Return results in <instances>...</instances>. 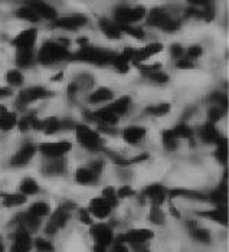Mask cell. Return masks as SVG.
<instances>
[{"label":"cell","mask_w":229,"mask_h":252,"mask_svg":"<svg viewBox=\"0 0 229 252\" xmlns=\"http://www.w3.org/2000/svg\"><path fill=\"white\" fill-rule=\"evenodd\" d=\"M28 212L32 214L33 216H38V218H45V216L51 214V206L46 202H36V203L31 205Z\"/></svg>","instance_id":"obj_41"},{"label":"cell","mask_w":229,"mask_h":252,"mask_svg":"<svg viewBox=\"0 0 229 252\" xmlns=\"http://www.w3.org/2000/svg\"><path fill=\"white\" fill-rule=\"evenodd\" d=\"M90 235L94 241V252H107V248L114 241L113 229L105 223H93L90 225Z\"/></svg>","instance_id":"obj_4"},{"label":"cell","mask_w":229,"mask_h":252,"mask_svg":"<svg viewBox=\"0 0 229 252\" xmlns=\"http://www.w3.org/2000/svg\"><path fill=\"white\" fill-rule=\"evenodd\" d=\"M65 170H66V160H65V157L46 158L45 163H43V175L59 176L64 175Z\"/></svg>","instance_id":"obj_20"},{"label":"cell","mask_w":229,"mask_h":252,"mask_svg":"<svg viewBox=\"0 0 229 252\" xmlns=\"http://www.w3.org/2000/svg\"><path fill=\"white\" fill-rule=\"evenodd\" d=\"M79 220L84 225H93V216L88 212V209H79Z\"/></svg>","instance_id":"obj_54"},{"label":"cell","mask_w":229,"mask_h":252,"mask_svg":"<svg viewBox=\"0 0 229 252\" xmlns=\"http://www.w3.org/2000/svg\"><path fill=\"white\" fill-rule=\"evenodd\" d=\"M170 54L174 59H180L185 57V48L180 43H173L170 46Z\"/></svg>","instance_id":"obj_53"},{"label":"cell","mask_w":229,"mask_h":252,"mask_svg":"<svg viewBox=\"0 0 229 252\" xmlns=\"http://www.w3.org/2000/svg\"><path fill=\"white\" fill-rule=\"evenodd\" d=\"M15 15H16L18 19L25 20V22H31V23H36V22L40 20V18L36 15V12L32 7L26 6V4H22L20 7H18Z\"/></svg>","instance_id":"obj_35"},{"label":"cell","mask_w":229,"mask_h":252,"mask_svg":"<svg viewBox=\"0 0 229 252\" xmlns=\"http://www.w3.org/2000/svg\"><path fill=\"white\" fill-rule=\"evenodd\" d=\"M146 77L149 78V79H152L153 82H156V84H166L169 81V75L164 74V72H162L160 69L159 71H154V72H150Z\"/></svg>","instance_id":"obj_51"},{"label":"cell","mask_w":229,"mask_h":252,"mask_svg":"<svg viewBox=\"0 0 229 252\" xmlns=\"http://www.w3.org/2000/svg\"><path fill=\"white\" fill-rule=\"evenodd\" d=\"M114 98V93L107 88V87H99L98 90H96L91 95H90V102L91 104H101V102H108L110 99Z\"/></svg>","instance_id":"obj_34"},{"label":"cell","mask_w":229,"mask_h":252,"mask_svg":"<svg viewBox=\"0 0 229 252\" xmlns=\"http://www.w3.org/2000/svg\"><path fill=\"white\" fill-rule=\"evenodd\" d=\"M118 26H120L123 35H129V36H131L134 39H138V40L146 38L144 31L141 28H138V26H134V25H118Z\"/></svg>","instance_id":"obj_40"},{"label":"cell","mask_w":229,"mask_h":252,"mask_svg":"<svg viewBox=\"0 0 229 252\" xmlns=\"http://www.w3.org/2000/svg\"><path fill=\"white\" fill-rule=\"evenodd\" d=\"M108 252H131L129 250V247L126 244H120V242H115V245Z\"/></svg>","instance_id":"obj_57"},{"label":"cell","mask_w":229,"mask_h":252,"mask_svg":"<svg viewBox=\"0 0 229 252\" xmlns=\"http://www.w3.org/2000/svg\"><path fill=\"white\" fill-rule=\"evenodd\" d=\"M144 196H147L152 202V205H157V206H162L167 197H169V189L164 188L163 185H159V183H154V185H149L144 190H143Z\"/></svg>","instance_id":"obj_17"},{"label":"cell","mask_w":229,"mask_h":252,"mask_svg":"<svg viewBox=\"0 0 229 252\" xmlns=\"http://www.w3.org/2000/svg\"><path fill=\"white\" fill-rule=\"evenodd\" d=\"M39 152L45 156V158H54V157H64L72 150V144L69 141L61 140V141H48L39 144Z\"/></svg>","instance_id":"obj_9"},{"label":"cell","mask_w":229,"mask_h":252,"mask_svg":"<svg viewBox=\"0 0 229 252\" xmlns=\"http://www.w3.org/2000/svg\"><path fill=\"white\" fill-rule=\"evenodd\" d=\"M149 219L154 225H164L166 223V215L162 211L160 206L157 205H152L150 208V214H149Z\"/></svg>","instance_id":"obj_42"},{"label":"cell","mask_w":229,"mask_h":252,"mask_svg":"<svg viewBox=\"0 0 229 252\" xmlns=\"http://www.w3.org/2000/svg\"><path fill=\"white\" fill-rule=\"evenodd\" d=\"M176 66H177L179 69H192V68H195L193 62H192L191 59H188V58L177 59V63H176Z\"/></svg>","instance_id":"obj_56"},{"label":"cell","mask_w":229,"mask_h":252,"mask_svg":"<svg viewBox=\"0 0 229 252\" xmlns=\"http://www.w3.org/2000/svg\"><path fill=\"white\" fill-rule=\"evenodd\" d=\"M35 49H16V65L19 68H31L35 62Z\"/></svg>","instance_id":"obj_31"},{"label":"cell","mask_w":229,"mask_h":252,"mask_svg":"<svg viewBox=\"0 0 229 252\" xmlns=\"http://www.w3.org/2000/svg\"><path fill=\"white\" fill-rule=\"evenodd\" d=\"M215 146H216L215 156H216L218 161L221 164H227V161H228V140L225 137H222Z\"/></svg>","instance_id":"obj_38"},{"label":"cell","mask_w":229,"mask_h":252,"mask_svg":"<svg viewBox=\"0 0 229 252\" xmlns=\"http://www.w3.org/2000/svg\"><path fill=\"white\" fill-rule=\"evenodd\" d=\"M74 209V203H65L61 205L54 214L51 215L45 232L48 233L49 236H54L58 231H61L62 228H65V225L68 223V220L71 219V211Z\"/></svg>","instance_id":"obj_6"},{"label":"cell","mask_w":229,"mask_h":252,"mask_svg":"<svg viewBox=\"0 0 229 252\" xmlns=\"http://www.w3.org/2000/svg\"><path fill=\"white\" fill-rule=\"evenodd\" d=\"M75 136L76 141L87 150L90 152H99L102 150V138L99 136V133L90 128L85 124H76L75 127Z\"/></svg>","instance_id":"obj_5"},{"label":"cell","mask_w":229,"mask_h":252,"mask_svg":"<svg viewBox=\"0 0 229 252\" xmlns=\"http://www.w3.org/2000/svg\"><path fill=\"white\" fill-rule=\"evenodd\" d=\"M15 223L18 226L25 228L28 232H36L39 229V226H40V218L33 216V215L29 214V212H20L15 218Z\"/></svg>","instance_id":"obj_21"},{"label":"cell","mask_w":229,"mask_h":252,"mask_svg":"<svg viewBox=\"0 0 229 252\" xmlns=\"http://www.w3.org/2000/svg\"><path fill=\"white\" fill-rule=\"evenodd\" d=\"M146 134H147V130H146L144 127L131 126V127L124 128V131H123V138H124V141L129 143V144H138L140 141L144 140Z\"/></svg>","instance_id":"obj_24"},{"label":"cell","mask_w":229,"mask_h":252,"mask_svg":"<svg viewBox=\"0 0 229 252\" xmlns=\"http://www.w3.org/2000/svg\"><path fill=\"white\" fill-rule=\"evenodd\" d=\"M98 25H99L101 32L108 39H120L123 36V32H121V29H120V26H118V23L115 20L102 18V19H99Z\"/></svg>","instance_id":"obj_25"},{"label":"cell","mask_w":229,"mask_h":252,"mask_svg":"<svg viewBox=\"0 0 229 252\" xmlns=\"http://www.w3.org/2000/svg\"><path fill=\"white\" fill-rule=\"evenodd\" d=\"M38 117L35 114H28L25 116L23 118H20L18 121V127H19L20 131H28V130H33V126H35V121H36Z\"/></svg>","instance_id":"obj_46"},{"label":"cell","mask_w":229,"mask_h":252,"mask_svg":"<svg viewBox=\"0 0 229 252\" xmlns=\"http://www.w3.org/2000/svg\"><path fill=\"white\" fill-rule=\"evenodd\" d=\"M64 79V72H59L57 75H54V78H51L52 82H58V81H62Z\"/></svg>","instance_id":"obj_62"},{"label":"cell","mask_w":229,"mask_h":252,"mask_svg":"<svg viewBox=\"0 0 229 252\" xmlns=\"http://www.w3.org/2000/svg\"><path fill=\"white\" fill-rule=\"evenodd\" d=\"M78 91H79V90H78V87L75 85V82L69 84V87H68V95H69V98L75 97V94Z\"/></svg>","instance_id":"obj_59"},{"label":"cell","mask_w":229,"mask_h":252,"mask_svg":"<svg viewBox=\"0 0 229 252\" xmlns=\"http://www.w3.org/2000/svg\"><path fill=\"white\" fill-rule=\"evenodd\" d=\"M36 150H38V147L35 144H25V146H22L19 150L13 155V157L10 158V164L13 167H23V166H26L33 158V156L36 155Z\"/></svg>","instance_id":"obj_15"},{"label":"cell","mask_w":229,"mask_h":252,"mask_svg":"<svg viewBox=\"0 0 229 252\" xmlns=\"http://www.w3.org/2000/svg\"><path fill=\"white\" fill-rule=\"evenodd\" d=\"M99 176L97 175L96 172L88 166V167H79L75 172V180L76 183L82 185V186H90L97 183Z\"/></svg>","instance_id":"obj_28"},{"label":"cell","mask_w":229,"mask_h":252,"mask_svg":"<svg viewBox=\"0 0 229 252\" xmlns=\"http://www.w3.org/2000/svg\"><path fill=\"white\" fill-rule=\"evenodd\" d=\"M144 6H118L114 10V20L118 25H134L146 18Z\"/></svg>","instance_id":"obj_7"},{"label":"cell","mask_w":229,"mask_h":252,"mask_svg":"<svg viewBox=\"0 0 229 252\" xmlns=\"http://www.w3.org/2000/svg\"><path fill=\"white\" fill-rule=\"evenodd\" d=\"M101 197L104 199V200H107L110 205H111V208L114 209L118 206V197H117V190H115L113 186H107V188H104L102 189V192H101Z\"/></svg>","instance_id":"obj_43"},{"label":"cell","mask_w":229,"mask_h":252,"mask_svg":"<svg viewBox=\"0 0 229 252\" xmlns=\"http://www.w3.org/2000/svg\"><path fill=\"white\" fill-rule=\"evenodd\" d=\"M4 251V248H3V242H1V238H0V252Z\"/></svg>","instance_id":"obj_63"},{"label":"cell","mask_w":229,"mask_h":252,"mask_svg":"<svg viewBox=\"0 0 229 252\" xmlns=\"http://www.w3.org/2000/svg\"><path fill=\"white\" fill-rule=\"evenodd\" d=\"M170 111H172V105L167 104V102H160V104L150 105V107L146 108V113L153 117H164L167 116Z\"/></svg>","instance_id":"obj_39"},{"label":"cell","mask_w":229,"mask_h":252,"mask_svg":"<svg viewBox=\"0 0 229 252\" xmlns=\"http://www.w3.org/2000/svg\"><path fill=\"white\" fill-rule=\"evenodd\" d=\"M210 101H212L215 105H218V107H221V108H224V110L228 108V98H227V95H224L222 93H213V94L210 95Z\"/></svg>","instance_id":"obj_49"},{"label":"cell","mask_w":229,"mask_h":252,"mask_svg":"<svg viewBox=\"0 0 229 252\" xmlns=\"http://www.w3.org/2000/svg\"><path fill=\"white\" fill-rule=\"evenodd\" d=\"M162 51H163V45L160 42H152V43H149V45H146L143 48H138L134 52L133 63H143L147 59L153 58L157 54H160Z\"/></svg>","instance_id":"obj_19"},{"label":"cell","mask_w":229,"mask_h":252,"mask_svg":"<svg viewBox=\"0 0 229 252\" xmlns=\"http://www.w3.org/2000/svg\"><path fill=\"white\" fill-rule=\"evenodd\" d=\"M199 137H200V140H202L203 143H206V144H216L224 136L219 133V130L216 128L215 124L206 123L205 126L200 127V130H199Z\"/></svg>","instance_id":"obj_23"},{"label":"cell","mask_w":229,"mask_h":252,"mask_svg":"<svg viewBox=\"0 0 229 252\" xmlns=\"http://www.w3.org/2000/svg\"><path fill=\"white\" fill-rule=\"evenodd\" d=\"M28 200V196L22 193H3L1 194V205L4 208H16L25 205Z\"/></svg>","instance_id":"obj_32"},{"label":"cell","mask_w":229,"mask_h":252,"mask_svg":"<svg viewBox=\"0 0 229 252\" xmlns=\"http://www.w3.org/2000/svg\"><path fill=\"white\" fill-rule=\"evenodd\" d=\"M154 238V232L152 229H146V228H138V229H130L127 232L117 235L115 242L120 244H126V245H133V244H143V242H149Z\"/></svg>","instance_id":"obj_10"},{"label":"cell","mask_w":229,"mask_h":252,"mask_svg":"<svg viewBox=\"0 0 229 252\" xmlns=\"http://www.w3.org/2000/svg\"><path fill=\"white\" fill-rule=\"evenodd\" d=\"M19 192L25 196H32V194H36L39 192V185L38 182L32 177H25L22 182H20Z\"/></svg>","instance_id":"obj_36"},{"label":"cell","mask_w":229,"mask_h":252,"mask_svg":"<svg viewBox=\"0 0 229 252\" xmlns=\"http://www.w3.org/2000/svg\"><path fill=\"white\" fill-rule=\"evenodd\" d=\"M22 4H26V6L32 7L40 19H46L52 22V20H55L58 18L55 7L51 6L49 3H46L45 0H23Z\"/></svg>","instance_id":"obj_12"},{"label":"cell","mask_w":229,"mask_h":252,"mask_svg":"<svg viewBox=\"0 0 229 252\" xmlns=\"http://www.w3.org/2000/svg\"><path fill=\"white\" fill-rule=\"evenodd\" d=\"M224 114H225V110H224V108H221V107H218V105L212 107L209 110V113H208V123L216 124V123L224 117Z\"/></svg>","instance_id":"obj_48"},{"label":"cell","mask_w":229,"mask_h":252,"mask_svg":"<svg viewBox=\"0 0 229 252\" xmlns=\"http://www.w3.org/2000/svg\"><path fill=\"white\" fill-rule=\"evenodd\" d=\"M169 197H185V199H192V200H200V202H206L208 200V194L202 193V192H196V190H189V189H173L169 190Z\"/></svg>","instance_id":"obj_29"},{"label":"cell","mask_w":229,"mask_h":252,"mask_svg":"<svg viewBox=\"0 0 229 252\" xmlns=\"http://www.w3.org/2000/svg\"><path fill=\"white\" fill-rule=\"evenodd\" d=\"M32 247H33V241H32L31 232H28L22 226H18L15 231L13 245L9 252H31Z\"/></svg>","instance_id":"obj_14"},{"label":"cell","mask_w":229,"mask_h":252,"mask_svg":"<svg viewBox=\"0 0 229 252\" xmlns=\"http://www.w3.org/2000/svg\"><path fill=\"white\" fill-rule=\"evenodd\" d=\"M72 52L66 40H46L39 48L35 61L43 66H52L58 62L71 61Z\"/></svg>","instance_id":"obj_1"},{"label":"cell","mask_w":229,"mask_h":252,"mask_svg":"<svg viewBox=\"0 0 229 252\" xmlns=\"http://www.w3.org/2000/svg\"><path fill=\"white\" fill-rule=\"evenodd\" d=\"M202 54H203V49H202V46H199V45H193V46H189L186 51H185V58L188 59H197L202 57Z\"/></svg>","instance_id":"obj_50"},{"label":"cell","mask_w":229,"mask_h":252,"mask_svg":"<svg viewBox=\"0 0 229 252\" xmlns=\"http://www.w3.org/2000/svg\"><path fill=\"white\" fill-rule=\"evenodd\" d=\"M36 252H40V251H36Z\"/></svg>","instance_id":"obj_64"},{"label":"cell","mask_w":229,"mask_h":252,"mask_svg":"<svg viewBox=\"0 0 229 252\" xmlns=\"http://www.w3.org/2000/svg\"><path fill=\"white\" fill-rule=\"evenodd\" d=\"M162 141H163L164 147H166L167 150H170V152L177 149V143H179V140L173 136L170 130H164V131H162Z\"/></svg>","instance_id":"obj_44"},{"label":"cell","mask_w":229,"mask_h":252,"mask_svg":"<svg viewBox=\"0 0 229 252\" xmlns=\"http://www.w3.org/2000/svg\"><path fill=\"white\" fill-rule=\"evenodd\" d=\"M170 214H172L173 216H176L177 219H180V214H179V211L173 206V203H170Z\"/></svg>","instance_id":"obj_61"},{"label":"cell","mask_w":229,"mask_h":252,"mask_svg":"<svg viewBox=\"0 0 229 252\" xmlns=\"http://www.w3.org/2000/svg\"><path fill=\"white\" fill-rule=\"evenodd\" d=\"M172 134L177 140H182V138H186V140H191L193 137V130L191 128V126L188 123H179L177 126H174L172 130Z\"/></svg>","instance_id":"obj_37"},{"label":"cell","mask_w":229,"mask_h":252,"mask_svg":"<svg viewBox=\"0 0 229 252\" xmlns=\"http://www.w3.org/2000/svg\"><path fill=\"white\" fill-rule=\"evenodd\" d=\"M199 216L202 218H206V219H210L219 225H224L227 226L228 225V212H227V208H216L215 209H210V211H200L197 212Z\"/></svg>","instance_id":"obj_27"},{"label":"cell","mask_w":229,"mask_h":252,"mask_svg":"<svg viewBox=\"0 0 229 252\" xmlns=\"http://www.w3.org/2000/svg\"><path fill=\"white\" fill-rule=\"evenodd\" d=\"M6 81L10 87H20L23 84V75L19 69H10L6 74Z\"/></svg>","instance_id":"obj_45"},{"label":"cell","mask_w":229,"mask_h":252,"mask_svg":"<svg viewBox=\"0 0 229 252\" xmlns=\"http://www.w3.org/2000/svg\"><path fill=\"white\" fill-rule=\"evenodd\" d=\"M52 97V93L49 90H46L45 87H29V88H23L18 95L16 99V105L20 108H26L28 105L36 102L39 99H43V98Z\"/></svg>","instance_id":"obj_8"},{"label":"cell","mask_w":229,"mask_h":252,"mask_svg":"<svg viewBox=\"0 0 229 252\" xmlns=\"http://www.w3.org/2000/svg\"><path fill=\"white\" fill-rule=\"evenodd\" d=\"M18 117L13 111H9L3 104H0V130L10 131L16 127Z\"/></svg>","instance_id":"obj_26"},{"label":"cell","mask_w":229,"mask_h":252,"mask_svg":"<svg viewBox=\"0 0 229 252\" xmlns=\"http://www.w3.org/2000/svg\"><path fill=\"white\" fill-rule=\"evenodd\" d=\"M87 22L88 19L85 15L75 13V15H69V16H62V18L58 16L57 19L52 20V26L57 29H65V31H78V29L84 28L87 25Z\"/></svg>","instance_id":"obj_11"},{"label":"cell","mask_w":229,"mask_h":252,"mask_svg":"<svg viewBox=\"0 0 229 252\" xmlns=\"http://www.w3.org/2000/svg\"><path fill=\"white\" fill-rule=\"evenodd\" d=\"M36 39H38V31L35 28H29L22 31L19 35H16L12 40V45L16 49H35Z\"/></svg>","instance_id":"obj_13"},{"label":"cell","mask_w":229,"mask_h":252,"mask_svg":"<svg viewBox=\"0 0 229 252\" xmlns=\"http://www.w3.org/2000/svg\"><path fill=\"white\" fill-rule=\"evenodd\" d=\"M189 233L191 236L197 241V242H202V244H209L210 242V232L205 228H200L197 223L195 222H189Z\"/></svg>","instance_id":"obj_33"},{"label":"cell","mask_w":229,"mask_h":252,"mask_svg":"<svg viewBox=\"0 0 229 252\" xmlns=\"http://www.w3.org/2000/svg\"><path fill=\"white\" fill-rule=\"evenodd\" d=\"M130 105H131V98L129 97V95H123V97H120L118 99H115L114 102L108 104L107 108L111 113H114L117 117H121L129 111Z\"/></svg>","instance_id":"obj_30"},{"label":"cell","mask_w":229,"mask_h":252,"mask_svg":"<svg viewBox=\"0 0 229 252\" xmlns=\"http://www.w3.org/2000/svg\"><path fill=\"white\" fill-rule=\"evenodd\" d=\"M12 94H13V93H12L10 88H7V87H0V98L10 97Z\"/></svg>","instance_id":"obj_60"},{"label":"cell","mask_w":229,"mask_h":252,"mask_svg":"<svg viewBox=\"0 0 229 252\" xmlns=\"http://www.w3.org/2000/svg\"><path fill=\"white\" fill-rule=\"evenodd\" d=\"M87 209L91 214V216L98 218V219H105V218H108L111 215V212H113L111 205L107 200H104L102 197H94V199H91Z\"/></svg>","instance_id":"obj_18"},{"label":"cell","mask_w":229,"mask_h":252,"mask_svg":"<svg viewBox=\"0 0 229 252\" xmlns=\"http://www.w3.org/2000/svg\"><path fill=\"white\" fill-rule=\"evenodd\" d=\"M188 1L193 7H203V6L209 4L212 0H188Z\"/></svg>","instance_id":"obj_58"},{"label":"cell","mask_w":229,"mask_h":252,"mask_svg":"<svg viewBox=\"0 0 229 252\" xmlns=\"http://www.w3.org/2000/svg\"><path fill=\"white\" fill-rule=\"evenodd\" d=\"M85 117L91 121H97L101 126H115L120 120V117H117L114 113H111L107 107L99 108L97 111H85Z\"/></svg>","instance_id":"obj_16"},{"label":"cell","mask_w":229,"mask_h":252,"mask_svg":"<svg viewBox=\"0 0 229 252\" xmlns=\"http://www.w3.org/2000/svg\"><path fill=\"white\" fill-rule=\"evenodd\" d=\"M208 200L212 202L216 208H227V202H228L227 173H225V177H224V182L219 185V188L216 190H213L212 193L208 194Z\"/></svg>","instance_id":"obj_22"},{"label":"cell","mask_w":229,"mask_h":252,"mask_svg":"<svg viewBox=\"0 0 229 252\" xmlns=\"http://www.w3.org/2000/svg\"><path fill=\"white\" fill-rule=\"evenodd\" d=\"M115 54L114 51L98 48V46H91V45H84L81 46L76 52H72L71 61H78V62H85V63H94L98 66H105L111 65Z\"/></svg>","instance_id":"obj_2"},{"label":"cell","mask_w":229,"mask_h":252,"mask_svg":"<svg viewBox=\"0 0 229 252\" xmlns=\"http://www.w3.org/2000/svg\"><path fill=\"white\" fill-rule=\"evenodd\" d=\"M146 22L149 26L167 33H173L180 28V22L163 7H153L149 13H146Z\"/></svg>","instance_id":"obj_3"},{"label":"cell","mask_w":229,"mask_h":252,"mask_svg":"<svg viewBox=\"0 0 229 252\" xmlns=\"http://www.w3.org/2000/svg\"><path fill=\"white\" fill-rule=\"evenodd\" d=\"M133 196H135V190H134L131 186H129V185L121 186L117 190V197L118 199H127V197H133Z\"/></svg>","instance_id":"obj_52"},{"label":"cell","mask_w":229,"mask_h":252,"mask_svg":"<svg viewBox=\"0 0 229 252\" xmlns=\"http://www.w3.org/2000/svg\"><path fill=\"white\" fill-rule=\"evenodd\" d=\"M33 247L36 248V251H40V252L55 251V248H54L52 242H51V241H48V239H45V238H36V239L33 241Z\"/></svg>","instance_id":"obj_47"},{"label":"cell","mask_w":229,"mask_h":252,"mask_svg":"<svg viewBox=\"0 0 229 252\" xmlns=\"http://www.w3.org/2000/svg\"><path fill=\"white\" fill-rule=\"evenodd\" d=\"M129 250L133 252H150L149 248V242H143V244H133V245H127Z\"/></svg>","instance_id":"obj_55"}]
</instances>
